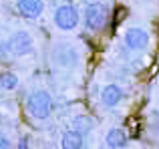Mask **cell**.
Listing matches in <instances>:
<instances>
[{"mask_svg": "<svg viewBox=\"0 0 159 149\" xmlns=\"http://www.w3.org/2000/svg\"><path fill=\"white\" fill-rule=\"evenodd\" d=\"M52 109H54V103L48 91L36 89L26 97V113L34 121H47L52 115Z\"/></svg>", "mask_w": 159, "mask_h": 149, "instance_id": "1", "label": "cell"}, {"mask_svg": "<svg viewBox=\"0 0 159 149\" xmlns=\"http://www.w3.org/2000/svg\"><path fill=\"white\" fill-rule=\"evenodd\" d=\"M85 24L89 30L97 32L107 24V8L103 2H91L85 10Z\"/></svg>", "mask_w": 159, "mask_h": 149, "instance_id": "2", "label": "cell"}, {"mask_svg": "<svg viewBox=\"0 0 159 149\" xmlns=\"http://www.w3.org/2000/svg\"><path fill=\"white\" fill-rule=\"evenodd\" d=\"M8 52L14 56H26L32 52V36L26 30H16L6 43Z\"/></svg>", "mask_w": 159, "mask_h": 149, "instance_id": "3", "label": "cell"}, {"mask_svg": "<svg viewBox=\"0 0 159 149\" xmlns=\"http://www.w3.org/2000/svg\"><path fill=\"white\" fill-rule=\"evenodd\" d=\"M54 24L61 30H73L79 24V10L73 4H61L54 10Z\"/></svg>", "mask_w": 159, "mask_h": 149, "instance_id": "4", "label": "cell"}, {"mask_svg": "<svg viewBox=\"0 0 159 149\" xmlns=\"http://www.w3.org/2000/svg\"><path fill=\"white\" fill-rule=\"evenodd\" d=\"M52 61L61 69H75L79 63V52L70 44H57L52 51Z\"/></svg>", "mask_w": 159, "mask_h": 149, "instance_id": "5", "label": "cell"}, {"mask_svg": "<svg viewBox=\"0 0 159 149\" xmlns=\"http://www.w3.org/2000/svg\"><path fill=\"white\" fill-rule=\"evenodd\" d=\"M123 40L131 51H143V48H147V44H149V34H147V30H143V28H129V30L125 32Z\"/></svg>", "mask_w": 159, "mask_h": 149, "instance_id": "6", "label": "cell"}, {"mask_svg": "<svg viewBox=\"0 0 159 149\" xmlns=\"http://www.w3.org/2000/svg\"><path fill=\"white\" fill-rule=\"evenodd\" d=\"M123 97H125V93H123V89H121L119 85H107L105 89L101 91V103L107 107V109H113V107H117L121 101H123Z\"/></svg>", "mask_w": 159, "mask_h": 149, "instance_id": "7", "label": "cell"}, {"mask_svg": "<svg viewBox=\"0 0 159 149\" xmlns=\"http://www.w3.org/2000/svg\"><path fill=\"white\" fill-rule=\"evenodd\" d=\"M16 6H18V12L24 18H39L44 10L43 0H18Z\"/></svg>", "mask_w": 159, "mask_h": 149, "instance_id": "8", "label": "cell"}, {"mask_svg": "<svg viewBox=\"0 0 159 149\" xmlns=\"http://www.w3.org/2000/svg\"><path fill=\"white\" fill-rule=\"evenodd\" d=\"M58 143H61V149H83V145H85V135L75 131V129H66L61 135V141Z\"/></svg>", "mask_w": 159, "mask_h": 149, "instance_id": "9", "label": "cell"}, {"mask_svg": "<svg viewBox=\"0 0 159 149\" xmlns=\"http://www.w3.org/2000/svg\"><path fill=\"white\" fill-rule=\"evenodd\" d=\"M105 145L109 149H123L127 145V133L121 127H111L105 135Z\"/></svg>", "mask_w": 159, "mask_h": 149, "instance_id": "10", "label": "cell"}, {"mask_svg": "<svg viewBox=\"0 0 159 149\" xmlns=\"http://www.w3.org/2000/svg\"><path fill=\"white\" fill-rule=\"evenodd\" d=\"M18 74L16 73H10V71H4L0 73V89L2 91H14L18 87Z\"/></svg>", "mask_w": 159, "mask_h": 149, "instance_id": "11", "label": "cell"}, {"mask_svg": "<svg viewBox=\"0 0 159 149\" xmlns=\"http://www.w3.org/2000/svg\"><path fill=\"white\" fill-rule=\"evenodd\" d=\"M73 129L85 135V133H89V131L93 129V121H91L89 117H85V115H81V117H75V121H73Z\"/></svg>", "mask_w": 159, "mask_h": 149, "instance_id": "12", "label": "cell"}, {"mask_svg": "<svg viewBox=\"0 0 159 149\" xmlns=\"http://www.w3.org/2000/svg\"><path fill=\"white\" fill-rule=\"evenodd\" d=\"M0 149H12V141L6 135H0Z\"/></svg>", "mask_w": 159, "mask_h": 149, "instance_id": "13", "label": "cell"}, {"mask_svg": "<svg viewBox=\"0 0 159 149\" xmlns=\"http://www.w3.org/2000/svg\"><path fill=\"white\" fill-rule=\"evenodd\" d=\"M6 55H8V47H6V43L0 40V59H4Z\"/></svg>", "mask_w": 159, "mask_h": 149, "instance_id": "14", "label": "cell"}, {"mask_svg": "<svg viewBox=\"0 0 159 149\" xmlns=\"http://www.w3.org/2000/svg\"><path fill=\"white\" fill-rule=\"evenodd\" d=\"M16 149H32V147L28 145V141H26V139H20V141H18V145H16Z\"/></svg>", "mask_w": 159, "mask_h": 149, "instance_id": "15", "label": "cell"}]
</instances>
